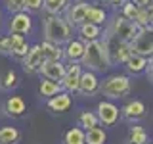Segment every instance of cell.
I'll list each match as a JSON object with an SVG mask.
<instances>
[{
	"instance_id": "6da1fadb",
	"label": "cell",
	"mask_w": 153,
	"mask_h": 144,
	"mask_svg": "<svg viewBox=\"0 0 153 144\" xmlns=\"http://www.w3.org/2000/svg\"><path fill=\"white\" fill-rule=\"evenodd\" d=\"M80 65H86L94 73H103V71H107L111 67L107 48H105L103 40L96 38V40L84 42V50H82V56H80Z\"/></svg>"
},
{
	"instance_id": "7a4b0ae2",
	"label": "cell",
	"mask_w": 153,
	"mask_h": 144,
	"mask_svg": "<svg viewBox=\"0 0 153 144\" xmlns=\"http://www.w3.org/2000/svg\"><path fill=\"white\" fill-rule=\"evenodd\" d=\"M75 27H71L61 17V14H48L44 19V40L56 42V44H65L73 37Z\"/></svg>"
},
{
	"instance_id": "3957f363",
	"label": "cell",
	"mask_w": 153,
	"mask_h": 144,
	"mask_svg": "<svg viewBox=\"0 0 153 144\" xmlns=\"http://www.w3.org/2000/svg\"><path fill=\"white\" fill-rule=\"evenodd\" d=\"M130 79L126 75H109L103 79V83H100V92L103 96H107L109 100H117L124 98L130 94Z\"/></svg>"
},
{
	"instance_id": "277c9868",
	"label": "cell",
	"mask_w": 153,
	"mask_h": 144,
	"mask_svg": "<svg viewBox=\"0 0 153 144\" xmlns=\"http://www.w3.org/2000/svg\"><path fill=\"white\" fill-rule=\"evenodd\" d=\"M138 27L136 23L132 21V19H126L124 16H119V14H115L113 19H111V23H109V27H107V33L109 35H113L115 38H119L121 42H130L134 35L138 33Z\"/></svg>"
},
{
	"instance_id": "5b68a950",
	"label": "cell",
	"mask_w": 153,
	"mask_h": 144,
	"mask_svg": "<svg viewBox=\"0 0 153 144\" xmlns=\"http://www.w3.org/2000/svg\"><path fill=\"white\" fill-rule=\"evenodd\" d=\"M103 44H105V48H107V56H109L111 65L113 64H124V62H126V58L132 54V52H130V46H128L126 42H121L119 38H115L113 35H109V33H105Z\"/></svg>"
},
{
	"instance_id": "8992f818",
	"label": "cell",
	"mask_w": 153,
	"mask_h": 144,
	"mask_svg": "<svg viewBox=\"0 0 153 144\" xmlns=\"http://www.w3.org/2000/svg\"><path fill=\"white\" fill-rule=\"evenodd\" d=\"M132 54H140L143 58H149L153 52V38H151V29L149 27H140L134 38L128 42Z\"/></svg>"
},
{
	"instance_id": "52a82bcc",
	"label": "cell",
	"mask_w": 153,
	"mask_h": 144,
	"mask_svg": "<svg viewBox=\"0 0 153 144\" xmlns=\"http://www.w3.org/2000/svg\"><path fill=\"white\" fill-rule=\"evenodd\" d=\"M80 73H82V65L79 62H71V65H65V73L61 77L59 85L65 92L73 94L79 90V79H80Z\"/></svg>"
},
{
	"instance_id": "ba28073f",
	"label": "cell",
	"mask_w": 153,
	"mask_h": 144,
	"mask_svg": "<svg viewBox=\"0 0 153 144\" xmlns=\"http://www.w3.org/2000/svg\"><path fill=\"white\" fill-rule=\"evenodd\" d=\"M42 52H40V44H33L29 46L27 54L21 58V65H23V71L29 75L33 73H38V69H40L42 65Z\"/></svg>"
},
{
	"instance_id": "9c48e42d",
	"label": "cell",
	"mask_w": 153,
	"mask_h": 144,
	"mask_svg": "<svg viewBox=\"0 0 153 144\" xmlns=\"http://www.w3.org/2000/svg\"><path fill=\"white\" fill-rule=\"evenodd\" d=\"M10 33H17V35H29L33 31V17L31 14H27L25 10L23 12H16L12 14V19H10Z\"/></svg>"
},
{
	"instance_id": "30bf717a",
	"label": "cell",
	"mask_w": 153,
	"mask_h": 144,
	"mask_svg": "<svg viewBox=\"0 0 153 144\" xmlns=\"http://www.w3.org/2000/svg\"><path fill=\"white\" fill-rule=\"evenodd\" d=\"M98 121L103 123L105 127H111L119 121V117H121V112H119V108L115 106L113 102H109V100H103V102L98 104Z\"/></svg>"
},
{
	"instance_id": "8fae6325",
	"label": "cell",
	"mask_w": 153,
	"mask_h": 144,
	"mask_svg": "<svg viewBox=\"0 0 153 144\" xmlns=\"http://www.w3.org/2000/svg\"><path fill=\"white\" fill-rule=\"evenodd\" d=\"M38 73L44 77V79L57 81V83H59L63 73H65V64L61 60H44L42 65H40V69H38Z\"/></svg>"
},
{
	"instance_id": "7c38bea8",
	"label": "cell",
	"mask_w": 153,
	"mask_h": 144,
	"mask_svg": "<svg viewBox=\"0 0 153 144\" xmlns=\"http://www.w3.org/2000/svg\"><path fill=\"white\" fill-rule=\"evenodd\" d=\"M100 90V81H98V75L94 71H82L80 73V79H79V90L76 92L84 94V96H92Z\"/></svg>"
},
{
	"instance_id": "4fadbf2b",
	"label": "cell",
	"mask_w": 153,
	"mask_h": 144,
	"mask_svg": "<svg viewBox=\"0 0 153 144\" xmlns=\"http://www.w3.org/2000/svg\"><path fill=\"white\" fill-rule=\"evenodd\" d=\"M90 4L88 2H82V0H76V4H73L71 8H65V21L69 23L71 27H76L84 21V16H86V10H88Z\"/></svg>"
},
{
	"instance_id": "5bb4252c",
	"label": "cell",
	"mask_w": 153,
	"mask_h": 144,
	"mask_svg": "<svg viewBox=\"0 0 153 144\" xmlns=\"http://www.w3.org/2000/svg\"><path fill=\"white\" fill-rule=\"evenodd\" d=\"M71 104H73V98H71V94L69 92H57V94H54V96H50L48 98V108L52 110V112H56V113H63V112H67V110L71 108Z\"/></svg>"
},
{
	"instance_id": "9a60e30c",
	"label": "cell",
	"mask_w": 153,
	"mask_h": 144,
	"mask_svg": "<svg viewBox=\"0 0 153 144\" xmlns=\"http://www.w3.org/2000/svg\"><path fill=\"white\" fill-rule=\"evenodd\" d=\"M119 112H121V115L126 121H140V119H143V115H146V106L140 100H132V102H128Z\"/></svg>"
},
{
	"instance_id": "2e32d148",
	"label": "cell",
	"mask_w": 153,
	"mask_h": 144,
	"mask_svg": "<svg viewBox=\"0 0 153 144\" xmlns=\"http://www.w3.org/2000/svg\"><path fill=\"white\" fill-rule=\"evenodd\" d=\"M29 44L25 40V35H17V33H10V56L21 60L27 54Z\"/></svg>"
},
{
	"instance_id": "e0dca14e",
	"label": "cell",
	"mask_w": 153,
	"mask_h": 144,
	"mask_svg": "<svg viewBox=\"0 0 153 144\" xmlns=\"http://www.w3.org/2000/svg\"><path fill=\"white\" fill-rule=\"evenodd\" d=\"M82 50H84V40H82V38H73V37H71L69 40L65 42L63 56H65L69 62H80Z\"/></svg>"
},
{
	"instance_id": "ac0fdd59",
	"label": "cell",
	"mask_w": 153,
	"mask_h": 144,
	"mask_svg": "<svg viewBox=\"0 0 153 144\" xmlns=\"http://www.w3.org/2000/svg\"><path fill=\"white\" fill-rule=\"evenodd\" d=\"M4 108H6V113L10 117H21V115L27 112V104L21 96H10L6 100V106H4Z\"/></svg>"
},
{
	"instance_id": "d6986e66",
	"label": "cell",
	"mask_w": 153,
	"mask_h": 144,
	"mask_svg": "<svg viewBox=\"0 0 153 144\" xmlns=\"http://www.w3.org/2000/svg\"><path fill=\"white\" fill-rule=\"evenodd\" d=\"M76 29H79V35L84 42L96 40V38H100V35H102V25H94L90 21H82L80 25H76Z\"/></svg>"
},
{
	"instance_id": "ffe728a7",
	"label": "cell",
	"mask_w": 153,
	"mask_h": 144,
	"mask_svg": "<svg viewBox=\"0 0 153 144\" xmlns=\"http://www.w3.org/2000/svg\"><path fill=\"white\" fill-rule=\"evenodd\" d=\"M146 64H147V58H143L140 54H130L126 58V62H124V67H126V71L130 75H140L143 73Z\"/></svg>"
},
{
	"instance_id": "44dd1931",
	"label": "cell",
	"mask_w": 153,
	"mask_h": 144,
	"mask_svg": "<svg viewBox=\"0 0 153 144\" xmlns=\"http://www.w3.org/2000/svg\"><path fill=\"white\" fill-rule=\"evenodd\" d=\"M40 52H42V60H61L63 58L61 44H56V42H50V40H44L40 44Z\"/></svg>"
},
{
	"instance_id": "7402d4cb",
	"label": "cell",
	"mask_w": 153,
	"mask_h": 144,
	"mask_svg": "<svg viewBox=\"0 0 153 144\" xmlns=\"http://www.w3.org/2000/svg\"><path fill=\"white\" fill-rule=\"evenodd\" d=\"M84 21H90V23H94V25H103V23L107 21V14H105L103 8L96 6V4H90L88 10H86Z\"/></svg>"
},
{
	"instance_id": "603a6c76",
	"label": "cell",
	"mask_w": 153,
	"mask_h": 144,
	"mask_svg": "<svg viewBox=\"0 0 153 144\" xmlns=\"http://www.w3.org/2000/svg\"><path fill=\"white\" fill-rule=\"evenodd\" d=\"M105 140H107V134L100 125L84 131V144H105Z\"/></svg>"
},
{
	"instance_id": "cb8c5ba5",
	"label": "cell",
	"mask_w": 153,
	"mask_h": 144,
	"mask_svg": "<svg viewBox=\"0 0 153 144\" xmlns=\"http://www.w3.org/2000/svg\"><path fill=\"white\" fill-rule=\"evenodd\" d=\"M21 140V133L16 127H0V144H17Z\"/></svg>"
},
{
	"instance_id": "d4e9b609",
	"label": "cell",
	"mask_w": 153,
	"mask_h": 144,
	"mask_svg": "<svg viewBox=\"0 0 153 144\" xmlns=\"http://www.w3.org/2000/svg\"><path fill=\"white\" fill-rule=\"evenodd\" d=\"M59 90H61V85L57 81H50V79L40 81V86H38V92H40V96H44V98H50V96L57 94Z\"/></svg>"
},
{
	"instance_id": "484cf974",
	"label": "cell",
	"mask_w": 153,
	"mask_h": 144,
	"mask_svg": "<svg viewBox=\"0 0 153 144\" xmlns=\"http://www.w3.org/2000/svg\"><path fill=\"white\" fill-rule=\"evenodd\" d=\"M63 144H84V129L80 127L69 129L63 136Z\"/></svg>"
},
{
	"instance_id": "4316f807",
	"label": "cell",
	"mask_w": 153,
	"mask_h": 144,
	"mask_svg": "<svg viewBox=\"0 0 153 144\" xmlns=\"http://www.w3.org/2000/svg\"><path fill=\"white\" fill-rule=\"evenodd\" d=\"M69 0H42V8L46 14H61L67 8Z\"/></svg>"
},
{
	"instance_id": "83f0119b",
	"label": "cell",
	"mask_w": 153,
	"mask_h": 144,
	"mask_svg": "<svg viewBox=\"0 0 153 144\" xmlns=\"http://www.w3.org/2000/svg\"><path fill=\"white\" fill-rule=\"evenodd\" d=\"M17 85H19V79H17V75H16L13 69H8L6 73L0 77V88L2 90H12V88H16Z\"/></svg>"
},
{
	"instance_id": "f1b7e54d",
	"label": "cell",
	"mask_w": 153,
	"mask_h": 144,
	"mask_svg": "<svg viewBox=\"0 0 153 144\" xmlns=\"http://www.w3.org/2000/svg\"><path fill=\"white\" fill-rule=\"evenodd\" d=\"M138 27H149L151 29V6L149 8H140L132 19Z\"/></svg>"
},
{
	"instance_id": "f546056e",
	"label": "cell",
	"mask_w": 153,
	"mask_h": 144,
	"mask_svg": "<svg viewBox=\"0 0 153 144\" xmlns=\"http://www.w3.org/2000/svg\"><path fill=\"white\" fill-rule=\"evenodd\" d=\"M100 121H98V115H96L94 112H82L79 117V127L80 129H92V127H98Z\"/></svg>"
},
{
	"instance_id": "4dcf8cb0",
	"label": "cell",
	"mask_w": 153,
	"mask_h": 144,
	"mask_svg": "<svg viewBox=\"0 0 153 144\" xmlns=\"http://www.w3.org/2000/svg\"><path fill=\"white\" fill-rule=\"evenodd\" d=\"M147 142V133L142 127H132L128 131V144H146Z\"/></svg>"
},
{
	"instance_id": "1f68e13d",
	"label": "cell",
	"mask_w": 153,
	"mask_h": 144,
	"mask_svg": "<svg viewBox=\"0 0 153 144\" xmlns=\"http://www.w3.org/2000/svg\"><path fill=\"white\" fill-rule=\"evenodd\" d=\"M136 12H138V8L134 6L130 0H123V4H121V16H124L126 19H134Z\"/></svg>"
},
{
	"instance_id": "d6a6232c",
	"label": "cell",
	"mask_w": 153,
	"mask_h": 144,
	"mask_svg": "<svg viewBox=\"0 0 153 144\" xmlns=\"http://www.w3.org/2000/svg\"><path fill=\"white\" fill-rule=\"evenodd\" d=\"M4 8L10 14H16V12H23L25 4H23V0H4Z\"/></svg>"
},
{
	"instance_id": "836d02e7",
	"label": "cell",
	"mask_w": 153,
	"mask_h": 144,
	"mask_svg": "<svg viewBox=\"0 0 153 144\" xmlns=\"http://www.w3.org/2000/svg\"><path fill=\"white\" fill-rule=\"evenodd\" d=\"M23 4H25V12L27 14H35V12H40L42 10V0H23Z\"/></svg>"
},
{
	"instance_id": "e575fe53",
	"label": "cell",
	"mask_w": 153,
	"mask_h": 144,
	"mask_svg": "<svg viewBox=\"0 0 153 144\" xmlns=\"http://www.w3.org/2000/svg\"><path fill=\"white\" fill-rule=\"evenodd\" d=\"M0 54L10 56V35L0 37Z\"/></svg>"
},
{
	"instance_id": "d590c367",
	"label": "cell",
	"mask_w": 153,
	"mask_h": 144,
	"mask_svg": "<svg viewBox=\"0 0 153 144\" xmlns=\"http://www.w3.org/2000/svg\"><path fill=\"white\" fill-rule=\"evenodd\" d=\"M143 73H146L147 79L151 81V77H153V60H151V56L147 58V64H146V67H143Z\"/></svg>"
},
{
	"instance_id": "8d00e7d4",
	"label": "cell",
	"mask_w": 153,
	"mask_h": 144,
	"mask_svg": "<svg viewBox=\"0 0 153 144\" xmlns=\"http://www.w3.org/2000/svg\"><path fill=\"white\" fill-rule=\"evenodd\" d=\"M130 2H132L138 10H140V8H149V6H151V0H130Z\"/></svg>"
},
{
	"instance_id": "74e56055",
	"label": "cell",
	"mask_w": 153,
	"mask_h": 144,
	"mask_svg": "<svg viewBox=\"0 0 153 144\" xmlns=\"http://www.w3.org/2000/svg\"><path fill=\"white\" fill-rule=\"evenodd\" d=\"M105 4H109V6H113V8H117V6H121L123 4V0H103Z\"/></svg>"
},
{
	"instance_id": "f35d334b",
	"label": "cell",
	"mask_w": 153,
	"mask_h": 144,
	"mask_svg": "<svg viewBox=\"0 0 153 144\" xmlns=\"http://www.w3.org/2000/svg\"><path fill=\"white\" fill-rule=\"evenodd\" d=\"M0 25H2V10H0Z\"/></svg>"
},
{
	"instance_id": "ab89813d",
	"label": "cell",
	"mask_w": 153,
	"mask_h": 144,
	"mask_svg": "<svg viewBox=\"0 0 153 144\" xmlns=\"http://www.w3.org/2000/svg\"><path fill=\"white\" fill-rule=\"evenodd\" d=\"M146 144H151V142H146Z\"/></svg>"
}]
</instances>
